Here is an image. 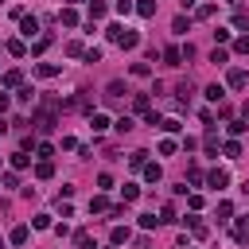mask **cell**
I'll return each mask as SVG.
<instances>
[{"mask_svg":"<svg viewBox=\"0 0 249 249\" xmlns=\"http://www.w3.org/2000/svg\"><path fill=\"white\" fill-rule=\"evenodd\" d=\"M226 86H233V89H245V86H249V74H245L241 66H233V70L226 74Z\"/></svg>","mask_w":249,"mask_h":249,"instance_id":"1","label":"cell"},{"mask_svg":"<svg viewBox=\"0 0 249 249\" xmlns=\"http://www.w3.org/2000/svg\"><path fill=\"white\" fill-rule=\"evenodd\" d=\"M206 183H210V187H214V191H222V187H226V183H230V171H226V167H214V171H210V175H206Z\"/></svg>","mask_w":249,"mask_h":249,"instance_id":"2","label":"cell"},{"mask_svg":"<svg viewBox=\"0 0 249 249\" xmlns=\"http://www.w3.org/2000/svg\"><path fill=\"white\" fill-rule=\"evenodd\" d=\"M233 241H237V245L249 241V214H241V218L233 222Z\"/></svg>","mask_w":249,"mask_h":249,"instance_id":"3","label":"cell"},{"mask_svg":"<svg viewBox=\"0 0 249 249\" xmlns=\"http://www.w3.org/2000/svg\"><path fill=\"white\" fill-rule=\"evenodd\" d=\"M19 31H23V39L39 35V19H35V16H23V19H19Z\"/></svg>","mask_w":249,"mask_h":249,"instance_id":"4","label":"cell"},{"mask_svg":"<svg viewBox=\"0 0 249 249\" xmlns=\"http://www.w3.org/2000/svg\"><path fill=\"white\" fill-rule=\"evenodd\" d=\"M0 82H4V89H19L23 86V74L19 70H8V74H0Z\"/></svg>","mask_w":249,"mask_h":249,"instance_id":"5","label":"cell"},{"mask_svg":"<svg viewBox=\"0 0 249 249\" xmlns=\"http://www.w3.org/2000/svg\"><path fill=\"white\" fill-rule=\"evenodd\" d=\"M109 124H113V121H109V113H89V128H93V132H105Z\"/></svg>","mask_w":249,"mask_h":249,"instance_id":"6","label":"cell"},{"mask_svg":"<svg viewBox=\"0 0 249 249\" xmlns=\"http://www.w3.org/2000/svg\"><path fill=\"white\" fill-rule=\"evenodd\" d=\"M8 163H12V171H23V167L31 163V156H27L23 148H19V152H12V156H8Z\"/></svg>","mask_w":249,"mask_h":249,"instance_id":"7","label":"cell"},{"mask_svg":"<svg viewBox=\"0 0 249 249\" xmlns=\"http://www.w3.org/2000/svg\"><path fill=\"white\" fill-rule=\"evenodd\" d=\"M136 43H140V35H136V31H128V27H124V31H121V39H117V47H124V51H132Z\"/></svg>","mask_w":249,"mask_h":249,"instance_id":"8","label":"cell"},{"mask_svg":"<svg viewBox=\"0 0 249 249\" xmlns=\"http://www.w3.org/2000/svg\"><path fill=\"white\" fill-rule=\"evenodd\" d=\"M4 51H8V54H16V58H23V54H27V43H23V39H8V43H4Z\"/></svg>","mask_w":249,"mask_h":249,"instance_id":"9","label":"cell"},{"mask_svg":"<svg viewBox=\"0 0 249 249\" xmlns=\"http://www.w3.org/2000/svg\"><path fill=\"white\" fill-rule=\"evenodd\" d=\"M58 23H62V27H78V12H74V8H62V12H58Z\"/></svg>","mask_w":249,"mask_h":249,"instance_id":"10","label":"cell"},{"mask_svg":"<svg viewBox=\"0 0 249 249\" xmlns=\"http://www.w3.org/2000/svg\"><path fill=\"white\" fill-rule=\"evenodd\" d=\"M51 175H54V163L51 160H39L35 163V179H51Z\"/></svg>","mask_w":249,"mask_h":249,"instance_id":"11","label":"cell"},{"mask_svg":"<svg viewBox=\"0 0 249 249\" xmlns=\"http://www.w3.org/2000/svg\"><path fill=\"white\" fill-rule=\"evenodd\" d=\"M105 210H109V198L105 195H93L89 198V214H105Z\"/></svg>","mask_w":249,"mask_h":249,"instance_id":"12","label":"cell"},{"mask_svg":"<svg viewBox=\"0 0 249 249\" xmlns=\"http://www.w3.org/2000/svg\"><path fill=\"white\" fill-rule=\"evenodd\" d=\"M109 241H113V245H124V241H128V226H113V230H109Z\"/></svg>","mask_w":249,"mask_h":249,"instance_id":"13","label":"cell"},{"mask_svg":"<svg viewBox=\"0 0 249 249\" xmlns=\"http://www.w3.org/2000/svg\"><path fill=\"white\" fill-rule=\"evenodd\" d=\"M171 31H175V35H187V31H191V19H187V16H175V19H171Z\"/></svg>","mask_w":249,"mask_h":249,"instance_id":"14","label":"cell"},{"mask_svg":"<svg viewBox=\"0 0 249 249\" xmlns=\"http://www.w3.org/2000/svg\"><path fill=\"white\" fill-rule=\"evenodd\" d=\"M163 62H167V66H179V62H183V51H179V47H167V51H163Z\"/></svg>","mask_w":249,"mask_h":249,"instance_id":"15","label":"cell"},{"mask_svg":"<svg viewBox=\"0 0 249 249\" xmlns=\"http://www.w3.org/2000/svg\"><path fill=\"white\" fill-rule=\"evenodd\" d=\"M121 198H124V202H136V198H140V187H136V183H124V187H121Z\"/></svg>","mask_w":249,"mask_h":249,"instance_id":"16","label":"cell"},{"mask_svg":"<svg viewBox=\"0 0 249 249\" xmlns=\"http://www.w3.org/2000/svg\"><path fill=\"white\" fill-rule=\"evenodd\" d=\"M27 237H31L27 226H16V230H12V245H27Z\"/></svg>","mask_w":249,"mask_h":249,"instance_id":"17","label":"cell"},{"mask_svg":"<svg viewBox=\"0 0 249 249\" xmlns=\"http://www.w3.org/2000/svg\"><path fill=\"white\" fill-rule=\"evenodd\" d=\"M93 19H105V4L101 0H89V23Z\"/></svg>","mask_w":249,"mask_h":249,"instance_id":"18","label":"cell"},{"mask_svg":"<svg viewBox=\"0 0 249 249\" xmlns=\"http://www.w3.org/2000/svg\"><path fill=\"white\" fill-rule=\"evenodd\" d=\"M35 74H39V78H54V74H58V66H54V62H39V66H35Z\"/></svg>","mask_w":249,"mask_h":249,"instance_id":"19","label":"cell"},{"mask_svg":"<svg viewBox=\"0 0 249 249\" xmlns=\"http://www.w3.org/2000/svg\"><path fill=\"white\" fill-rule=\"evenodd\" d=\"M132 109H136V113H148V109H152L148 93H136V97H132Z\"/></svg>","mask_w":249,"mask_h":249,"instance_id":"20","label":"cell"},{"mask_svg":"<svg viewBox=\"0 0 249 249\" xmlns=\"http://www.w3.org/2000/svg\"><path fill=\"white\" fill-rule=\"evenodd\" d=\"M144 163H148V152H144V148H136V152L128 156V167H144Z\"/></svg>","mask_w":249,"mask_h":249,"instance_id":"21","label":"cell"},{"mask_svg":"<svg viewBox=\"0 0 249 249\" xmlns=\"http://www.w3.org/2000/svg\"><path fill=\"white\" fill-rule=\"evenodd\" d=\"M160 175H163L160 163H144V179H148V183H160Z\"/></svg>","mask_w":249,"mask_h":249,"instance_id":"22","label":"cell"},{"mask_svg":"<svg viewBox=\"0 0 249 249\" xmlns=\"http://www.w3.org/2000/svg\"><path fill=\"white\" fill-rule=\"evenodd\" d=\"M51 226H54L51 214H35V218H31V230H51Z\"/></svg>","mask_w":249,"mask_h":249,"instance_id":"23","label":"cell"},{"mask_svg":"<svg viewBox=\"0 0 249 249\" xmlns=\"http://www.w3.org/2000/svg\"><path fill=\"white\" fill-rule=\"evenodd\" d=\"M136 12H140L144 19H152V16H156V0H140V4H136Z\"/></svg>","mask_w":249,"mask_h":249,"instance_id":"24","label":"cell"},{"mask_svg":"<svg viewBox=\"0 0 249 249\" xmlns=\"http://www.w3.org/2000/svg\"><path fill=\"white\" fill-rule=\"evenodd\" d=\"M74 241H78V249H97V245H93V237H89L86 230H78V233H74Z\"/></svg>","mask_w":249,"mask_h":249,"instance_id":"25","label":"cell"},{"mask_svg":"<svg viewBox=\"0 0 249 249\" xmlns=\"http://www.w3.org/2000/svg\"><path fill=\"white\" fill-rule=\"evenodd\" d=\"M47 47H51V35H39V39H35V43H31V54H43V51H47Z\"/></svg>","mask_w":249,"mask_h":249,"instance_id":"26","label":"cell"},{"mask_svg":"<svg viewBox=\"0 0 249 249\" xmlns=\"http://www.w3.org/2000/svg\"><path fill=\"white\" fill-rule=\"evenodd\" d=\"M66 54H70V58H82V54H86V47H82L78 39H70V43H66Z\"/></svg>","mask_w":249,"mask_h":249,"instance_id":"27","label":"cell"},{"mask_svg":"<svg viewBox=\"0 0 249 249\" xmlns=\"http://www.w3.org/2000/svg\"><path fill=\"white\" fill-rule=\"evenodd\" d=\"M222 97H226V89H222L218 82H214V86H206V101H222Z\"/></svg>","mask_w":249,"mask_h":249,"instance_id":"28","label":"cell"},{"mask_svg":"<svg viewBox=\"0 0 249 249\" xmlns=\"http://www.w3.org/2000/svg\"><path fill=\"white\" fill-rule=\"evenodd\" d=\"M31 97H35V89H31V86H19V89H16V101H19V105H27Z\"/></svg>","mask_w":249,"mask_h":249,"instance_id":"29","label":"cell"},{"mask_svg":"<svg viewBox=\"0 0 249 249\" xmlns=\"http://www.w3.org/2000/svg\"><path fill=\"white\" fill-rule=\"evenodd\" d=\"M222 152H226L230 160H237V156H241V144H237V140H226V144H222Z\"/></svg>","mask_w":249,"mask_h":249,"instance_id":"30","label":"cell"},{"mask_svg":"<svg viewBox=\"0 0 249 249\" xmlns=\"http://www.w3.org/2000/svg\"><path fill=\"white\" fill-rule=\"evenodd\" d=\"M214 12H218L214 4H198V12H195V16H198V19H214Z\"/></svg>","mask_w":249,"mask_h":249,"instance_id":"31","label":"cell"},{"mask_svg":"<svg viewBox=\"0 0 249 249\" xmlns=\"http://www.w3.org/2000/svg\"><path fill=\"white\" fill-rule=\"evenodd\" d=\"M113 124H117V132H132V128H136L132 117H121V121H113Z\"/></svg>","mask_w":249,"mask_h":249,"instance_id":"32","label":"cell"},{"mask_svg":"<svg viewBox=\"0 0 249 249\" xmlns=\"http://www.w3.org/2000/svg\"><path fill=\"white\" fill-rule=\"evenodd\" d=\"M160 128H163V132H179V128H183V124H179V121H175V117H163V121H160Z\"/></svg>","mask_w":249,"mask_h":249,"instance_id":"33","label":"cell"},{"mask_svg":"<svg viewBox=\"0 0 249 249\" xmlns=\"http://www.w3.org/2000/svg\"><path fill=\"white\" fill-rule=\"evenodd\" d=\"M175 148H179V144H175L171 136H167V140H160V156H175Z\"/></svg>","mask_w":249,"mask_h":249,"instance_id":"34","label":"cell"},{"mask_svg":"<svg viewBox=\"0 0 249 249\" xmlns=\"http://www.w3.org/2000/svg\"><path fill=\"white\" fill-rule=\"evenodd\" d=\"M226 218H233V202H218V222H226Z\"/></svg>","mask_w":249,"mask_h":249,"instance_id":"35","label":"cell"},{"mask_svg":"<svg viewBox=\"0 0 249 249\" xmlns=\"http://www.w3.org/2000/svg\"><path fill=\"white\" fill-rule=\"evenodd\" d=\"M156 226H160L156 214H140V230H156Z\"/></svg>","mask_w":249,"mask_h":249,"instance_id":"36","label":"cell"},{"mask_svg":"<svg viewBox=\"0 0 249 249\" xmlns=\"http://www.w3.org/2000/svg\"><path fill=\"white\" fill-rule=\"evenodd\" d=\"M233 27H237V31H249V16L237 12V16H233Z\"/></svg>","mask_w":249,"mask_h":249,"instance_id":"37","label":"cell"},{"mask_svg":"<svg viewBox=\"0 0 249 249\" xmlns=\"http://www.w3.org/2000/svg\"><path fill=\"white\" fill-rule=\"evenodd\" d=\"M132 74H136V78H148L152 66H148V62H132Z\"/></svg>","mask_w":249,"mask_h":249,"instance_id":"38","label":"cell"},{"mask_svg":"<svg viewBox=\"0 0 249 249\" xmlns=\"http://www.w3.org/2000/svg\"><path fill=\"white\" fill-rule=\"evenodd\" d=\"M249 128V121H230V136H241Z\"/></svg>","mask_w":249,"mask_h":249,"instance_id":"39","label":"cell"},{"mask_svg":"<svg viewBox=\"0 0 249 249\" xmlns=\"http://www.w3.org/2000/svg\"><path fill=\"white\" fill-rule=\"evenodd\" d=\"M160 222H175V206H171V202H163V210H160Z\"/></svg>","mask_w":249,"mask_h":249,"instance_id":"40","label":"cell"},{"mask_svg":"<svg viewBox=\"0 0 249 249\" xmlns=\"http://www.w3.org/2000/svg\"><path fill=\"white\" fill-rule=\"evenodd\" d=\"M82 58H86V62H97V58H101V47H86V54H82Z\"/></svg>","mask_w":249,"mask_h":249,"instance_id":"41","label":"cell"},{"mask_svg":"<svg viewBox=\"0 0 249 249\" xmlns=\"http://www.w3.org/2000/svg\"><path fill=\"white\" fill-rule=\"evenodd\" d=\"M226 58H230V54H226V51H222V47H214V51H210V62H218V66H222V62H226Z\"/></svg>","mask_w":249,"mask_h":249,"instance_id":"42","label":"cell"},{"mask_svg":"<svg viewBox=\"0 0 249 249\" xmlns=\"http://www.w3.org/2000/svg\"><path fill=\"white\" fill-rule=\"evenodd\" d=\"M35 152H39V160H51V156H54V144H39Z\"/></svg>","mask_w":249,"mask_h":249,"instance_id":"43","label":"cell"},{"mask_svg":"<svg viewBox=\"0 0 249 249\" xmlns=\"http://www.w3.org/2000/svg\"><path fill=\"white\" fill-rule=\"evenodd\" d=\"M187 175H191V187H198V183H202V171H198V163H191V171H187Z\"/></svg>","mask_w":249,"mask_h":249,"instance_id":"44","label":"cell"},{"mask_svg":"<svg viewBox=\"0 0 249 249\" xmlns=\"http://www.w3.org/2000/svg\"><path fill=\"white\" fill-rule=\"evenodd\" d=\"M187 206H191V210H198V206H202V195H198V191H191V195H187Z\"/></svg>","mask_w":249,"mask_h":249,"instance_id":"45","label":"cell"},{"mask_svg":"<svg viewBox=\"0 0 249 249\" xmlns=\"http://www.w3.org/2000/svg\"><path fill=\"white\" fill-rule=\"evenodd\" d=\"M113 8H117V12H121V16H128V12H132V8H136V4H132V0H117V4H113Z\"/></svg>","mask_w":249,"mask_h":249,"instance_id":"46","label":"cell"},{"mask_svg":"<svg viewBox=\"0 0 249 249\" xmlns=\"http://www.w3.org/2000/svg\"><path fill=\"white\" fill-rule=\"evenodd\" d=\"M233 51H237V54H249V35H241V39L233 43Z\"/></svg>","mask_w":249,"mask_h":249,"instance_id":"47","label":"cell"},{"mask_svg":"<svg viewBox=\"0 0 249 249\" xmlns=\"http://www.w3.org/2000/svg\"><path fill=\"white\" fill-rule=\"evenodd\" d=\"M8 105H12V97H8V93H4V89H0V113H4V109H8Z\"/></svg>","mask_w":249,"mask_h":249,"instance_id":"48","label":"cell"},{"mask_svg":"<svg viewBox=\"0 0 249 249\" xmlns=\"http://www.w3.org/2000/svg\"><path fill=\"white\" fill-rule=\"evenodd\" d=\"M241 121H249V101H245V105H241Z\"/></svg>","mask_w":249,"mask_h":249,"instance_id":"49","label":"cell"},{"mask_svg":"<svg viewBox=\"0 0 249 249\" xmlns=\"http://www.w3.org/2000/svg\"><path fill=\"white\" fill-rule=\"evenodd\" d=\"M179 4H183V8H195V4H198V0H179Z\"/></svg>","mask_w":249,"mask_h":249,"instance_id":"50","label":"cell"},{"mask_svg":"<svg viewBox=\"0 0 249 249\" xmlns=\"http://www.w3.org/2000/svg\"><path fill=\"white\" fill-rule=\"evenodd\" d=\"M4 132H8V121H4V117H0V136H4Z\"/></svg>","mask_w":249,"mask_h":249,"instance_id":"51","label":"cell"},{"mask_svg":"<svg viewBox=\"0 0 249 249\" xmlns=\"http://www.w3.org/2000/svg\"><path fill=\"white\" fill-rule=\"evenodd\" d=\"M66 4H82V0H66Z\"/></svg>","mask_w":249,"mask_h":249,"instance_id":"52","label":"cell"},{"mask_svg":"<svg viewBox=\"0 0 249 249\" xmlns=\"http://www.w3.org/2000/svg\"><path fill=\"white\" fill-rule=\"evenodd\" d=\"M0 51H4V47H0Z\"/></svg>","mask_w":249,"mask_h":249,"instance_id":"53","label":"cell"},{"mask_svg":"<svg viewBox=\"0 0 249 249\" xmlns=\"http://www.w3.org/2000/svg\"><path fill=\"white\" fill-rule=\"evenodd\" d=\"M0 4H4V0H0Z\"/></svg>","mask_w":249,"mask_h":249,"instance_id":"54","label":"cell"}]
</instances>
